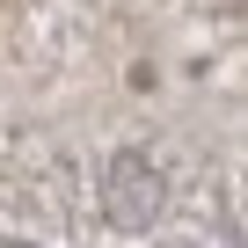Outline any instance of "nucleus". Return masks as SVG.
<instances>
[{
  "label": "nucleus",
  "instance_id": "1",
  "mask_svg": "<svg viewBox=\"0 0 248 248\" xmlns=\"http://www.w3.org/2000/svg\"><path fill=\"white\" fill-rule=\"evenodd\" d=\"M109 212H117L124 226L154 219V212H161V175H154L146 161H117V168H109Z\"/></svg>",
  "mask_w": 248,
  "mask_h": 248
}]
</instances>
